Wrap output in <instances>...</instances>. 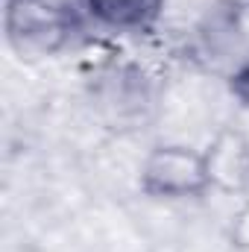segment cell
Returning a JSON list of instances; mask_svg holds the SVG:
<instances>
[{"label":"cell","mask_w":249,"mask_h":252,"mask_svg":"<svg viewBox=\"0 0 249 252\" xmlns=\"http://www.w3.org/2000/svg\"><path fill=\"white\" fill-rule=\"evenodd\" d=\"M211 185L208 158L182 144L156 147L141 167V188L150 196L182 199L196 196Z\"/></svg>","instance_id":"6da1fadb"},{"label":"cell","mask_w":249,"mask_h":252,"mask_svg":"<svg viewBox=\"0 0 249 252\" xmlns=\"http://www.w3.org/2000/svg\"><path fill=\"white\" fill-rule=\"evenodd\" d=\"M64 9L47 0H6V35L15 47L53 50L67 35Z\"/></svg>","instance_id":"7a4b0ae2"},{"label":"cell","mask_w":249,"mask_h":252,"mask_svg":"<svg viewBox=\"0 0 249 252\" xmlns=\"http://www.w3.org/2000/svg\"><path fill=\"white\" fill-rule=\"evenodd\" d=\"M82 9L97 27L115 32H147L158 21L164 0H82Z\"/></svg>","instance_id":"3957f363"},{"label":"cell","mask_w":249,"mask_h":252,"mask_svg":"<svg viewBox=\"0 0 249 252\" xmlns=\"http://www.w3.org/2000/svg\"><path fill=\"white\" fill-rule=\"evenodd\" d=\"M232 91H235L238 100L249 103V62L244 67H238V73L232 76Z\"/></svg>","instance_id":"277c9868"}]
</instances>
